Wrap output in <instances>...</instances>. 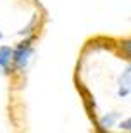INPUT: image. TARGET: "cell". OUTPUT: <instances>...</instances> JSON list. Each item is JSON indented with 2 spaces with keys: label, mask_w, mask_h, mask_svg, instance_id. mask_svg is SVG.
<instances>
[{
  "label": "cell",
  "mask_w": 131,
  "mask_h": 133,
  "mask_svg": "<svg viewBox=\"0 0 131 133\" xmlns=\"http://www.w3.org/2000/svg\"><path fill=\"white\" fill-rule=\"evenodd\" d=\"M31 55H33V47L29 45V42H23V43H21L19 47L14 50V57H12L16 69L23 71V69L28 66L29 59H31Z\"/></svg>",
  "instance_id": "cell-1"
},
{
  "label": "cell",
  "mask_w": 131,
  "mask_h": 133,
  "mask_svg": "<svg viewBox=\"0 0 131 133\" xmlns=\"http://www.w3.org/2000/svg\"><path fill=\"white\" fill-rule=\"evenodd\" d=\"M117 118H119L117 114H109V116H104L102 121H100V124H102V126H112V124H114V121H116Z\"/></svg>",
  "instance_id": "cell-4"
},
{
  "label": "cell",
  "mask_w": 131,
  "mask_h": 133,
  "mask_svg": "<svg viewBox=\"0 0 131 133\" xmlns=\"http://www.w3.org/2000/svg\"><path fill=\"white\" fill-rule=\"evenodd\" d=\"M14 57V50L10 49L9 45H2L0 47V69L2 71H7L9 69L10 61Z\"/></svg>",
  "instance_id": "cell-3"
},
{
  "label": "cell",
  "mask_w": 131,
  "mask_h": 133,
  "mask_svg": "<svg viewBox=\"0 0 131 133\" xmlns=\"http://www.w3.org/2000/svg\"><path fill=\"white\" fill-rule=\"evenodd\" d=\"M119 97H129L131 95V64L126 68V71L121 74L119 78V90H117Z\"/></svg>",
  "instance_id": "cell-2"
},
{
  "label": "cell",
  "mask_w": 131,
  "mask_h": 133,
  "mask_svg": "<svg viewBox=\"0 0 131 133\" xmlns=\"http://www.w3.org/2000/svg\"><path fill=\"white\" fill-rule=\"evenodd\" d=\"M119 128H121V130H126V131H131V118L121 121V123H119Z\"/></svg>",
  "instance_id": "cell-5"
},
{
  "label": "cell",
  "mask_w": 131,
  "mask_h": 133,
  "mask_svg": "<svg viewBox=\"0 0 131 133\" xmlns=\"http://www.w3.org/2000/svg\"><path fill=\"white\" fill-rule=\"evenodd\" d=\"M2 36H4V35H2V31H0V40H2Z\"/></svg>",
  "instance_id": "cell-7"
},
{
  "label": "cell",
  "mask_w": 131,
  "mask_h": 133,
  "mask_svg": "<svg viewBox=\"0 0 131 133\" xmlns=\"http://www.w3.org/2000/svg\"><path fill=\"white\" fill-rule=\"evenodd\" d=\"M122 50H124V54H126L128 57L131 59V40H128V42H124V43H122Z\"/></svg>",
  "instance_id": "cell-6"
}]
</instances>
